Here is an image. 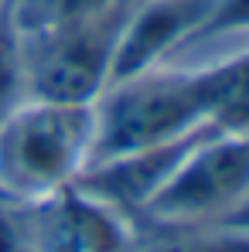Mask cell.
Returning a JSON list of instances; mask_svg holds the SVG:
<instances>
[{"label":"cell","mask_w":249,"mask_h":252,"mask_svg":"<svg viewBox=\"0 0 249 252\" xmlns=\"http://www.w3.org/2000/svg\"><path fill=\"white\" fill-rule=\"evenodd\" d=\"M92 109V160L195 136L218 126V65L167 62L116 79L103 89Z\"/></svg>","instance_id":"cell-1"},{"label":"cell","mask_w":249,"mask_h":252,"mask_svg":"<svg viewBox=\"0 0 249 252\" xmlns=\"http://www.w3.org/2000/svg\"><path fill=\"white\" fill-rule=\"evenodd\" d=\"M96 109L21 99L0 120V194L41 205L72 188L92 160Z\"/></svg>","instance_id":"cell-2"},{"label":"cell","mask_w":249,"mask_h":252,"mask_svg":"<svg viewBox=\"0 0 249 252\" xmlns=\"http://www.w3.org/2000/svg\"><path fill=\"white\" fill-rule=\"evenodd\" d=\"M126 10H109L75 24L21 28L24 34V99L92 106L113 79L116 41Z\"/></svg>","instance_id":"cell-3"},{"label":"cell","mask_w":249,"mask_h":252,"mask_svg":"<svg viewBox=\"0 0 249 252\" xmlns=\"http://www.w3.org/2000/svg\"><path fill=\"white\" fill-rule=\"evenodd\" d=\"M249 198V126H212L171 174L143 218L222 228Z\"/></svg>","instance_id":"cell-4"},{"label":"cell","mask_w":249,"mask_h":252,"mask_svg":"<svg viewBox=\"0 0 249 252\" xmlns=\"http://www.w3.org/2000/svg\"><path fill=\"white\" fill-rule=\"evenodd\" d=\"M215 0H133L116 41L113 79L178 62L205 31Z\"/></svg>","instance_id":"cell-5"},{"label":"cell","mask_w":249,"mask_h":252,"mask_svg":"<svg viewBox=\"0 0 249 252\" xmlns=\"http://www.w3.org/2000/svg\"><path fill=\"white\" fill-rule=\"evenodd\" d=\"M41 252H133L137 218L92 198L79 184L35 205Z\"/></svg>","instance_id":"cell-6"},{"label":"cell","mask_w":249,"mask_h":252,"mask_svg":"<svg viewBox=\"0 0 249 252\" xmlns=\"http://www.w3.org/2000/svg\"><path fill=\"white\" fill-rule=\"evenodd\" d=\"M202 133L184 136V140H171V143H161V147H143V150L92 160L79 174L75 184L82 191H89L92 198H99V201L113 205L116 211L130 215V218H143V211L161 194V188L171 181V174L178 170V164L184 160V154L195 147V140Z\"/></svg>","instance_id":"cell-7"},{"label":"cell","mask_w":249,"mask_h":252,"mask_svg":"<svg viewBox=\"0 0 249 252\" xmlns=\"http://www.w3.org/2000/svg\"><path fill=\"white\" fill-rule=\"evenodd\" d=\"M24 99V34L14 0H0V120Z\"/></svg>","instance_id":"cell-8"},{"label":"cell","mask_w":249,"mask_h":252,"mask_svg":"<svg viewBox=\"0 0 249 252\" xmlns=\"http://www.w3.org/2000/svg\"><path fill=\"white\" fill-rule=\"evenodd\" d=\"M126 3L133 0H14V10H17L21 28H55V24L103 17Z\"/></svg>","instance_id":"cell-9"},{"label":"cell","mask_w":249,"mask_h":252,"mask_svg":"<svg viewBox=\"0 0 249 252\" xmlns=\"http://www.w3.org/2000/svg\"><path fill=\"white\" fill-rule=\"evenodd\" d=\"M133 252H225V246H222L218 232H208V228L137 218V249Z\"/></svg>","instance_id":"cell-10"},{"label":"cell","mask_w":249,"mask_h":252,"mask_svg":"<svg viewBox=\"0 0 249 252\" xmlns=\"http://www.w3.org/2000/svg\"><path fill=\"white\" fill-rule=\"evenodd\" d=\"M0 252H41L35 228V205H21L0 194Z\"/></svg>","instance_id":"cell-11"},{"label":"cell","mask_w":249,"mask_h":252,"mask_svg":"<svg viewBox=\"0 0 249 252\" xmlns=\"http://www.w3.org/2000/svg\"><path fill=\"white\" fill-rule=\"evenodd\" d=\"M246 34H249V0H215L205 31L198 34L195 44H215L222 38H246Z\"/></svg>","instance_id":"cell-12"},{"label":"cell","mask_w":249,"mask_h":252,"mask_svg":"<svg viewBox=\"0 0 249 252\" xmlns=\"http://www.w3.org/2000/svg\"><path fill=\"white\" fill-rule=\"evenodd\" d=\"M215 232H249V198L239 205V211H236L222 228H215Z\"/></svg>","instance_id":"cell-13"},{"label":"cell","mask_w":249,"mask_h":252,"mask_svg":"<svg viewBox=\"0 0 249 252\" xmlns=\"http://www.w3.org/2000/svg\"><path fill=\"white\" fill-rule=\"evenodd\" d=\"M225 252H249V232H218Z\"/></svg>","instance_id":"cell-14"}]
</instances>
